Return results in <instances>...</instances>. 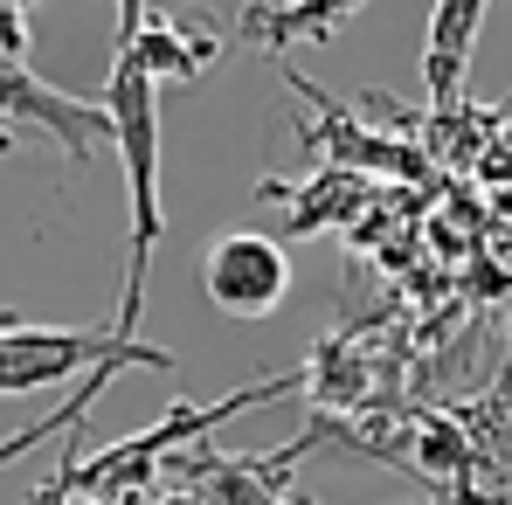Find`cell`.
<instances>
[{"label":"cell","mask_w":512,"mask_h":505,"mask_svg":"<svg viewBox=\"0 0 512 505\" xmlns=\"http://www.w3.org/2000/svg\"><path fill=\"white\" fill-rule=\"evenodd\" d=\"M153 77H173V84H194L201 70H215V35H201V28H187V21H173L160 7H146L139 14V28L132 35H118Z\"/></svg>","instance_id":"52a82bcc"},{"label":"cell","mask_w":512,"mask_h":505,"mask_svg":"<svg viewBox=\"0 0 512 505\" xmlns=\"http://www.w3.org/2000/svg\"><path fill=\"white\" fill-rule=\"evenodd\" d=\"M201 291L208 305H222L229 319H263L284 305L291 291V256L277 236L263 229H236V236H215L201 250Z\"/></svg>","instance_id":"277c9868"},{"label":"cell","mask_w":512,"mask_h":505,"mask_svg":"<svg viewBox=\"0 0 512 505\" xmlns=\"http://www.w3.org/2000/svg\"><path fill=\"white\" fill-rule=\"evenodd\" d=\"M97 104H104V118H111V153H118V167H125V208H132L125 291H118V333H139L153 243H160V229H167V215H160V77L118 42Z\"/></svg>","instance_id":"6da1fadb"},{"label":"cell","mask_w":512,"mask_h":505,"mask_svg":"<svg viewBox=\"0 0 512 505\" xmlns=\"http://www.w3.org/2000/svg\"><path fill=\"white\" fill-rule=\"evenodd\" d=\"M97 367H160L173 374V353L118 326H0V395H42L63 381H84Z\"/></svg>","instance_id":"7a4b0ae2"},{"label":"cell","mask_w":512,"mask_h":505,"mask_svg":"<svg viewBox=\"0 0 512 505\" xmlns=\"http://www.w3.org/2000/svg\"><path fill=\"white\" fill-rule=\"evenodd\" d=\"M360 7H367V0H243L236 35H243L250 49H263V56H284V49H298V42L340 35Z\"/></svg>","instance_id":"5b68a950"},{"label":"cell","mask_w":512,"mask_h":505,"mask_svg":"<svg viewBox=\"0 0 512 505\" xmlns=\"http://www.w3.org/2000/svg\"><path fill=\"white\" fill-rule=\"evenodd\" d=\"M7 319H14V312H7V305H0V326H7Z\"/></svg>","instance_id":"8fae6325"},{"label":"cell","mask_w":512,"mask_h":505,"mask_svg":"<svg viewBox=\"0 0 512 505\" xmlns=\"http://www.w3.org/2000/svg\"><path fill=\"white\" fill-rule=\"evenodd\" d=\"M7 146H14V139H7V132H0V153H7Z\"/></svg>","instance_id":"30bf717a"},{"label":"cell","mask_w":512,"mask_h":505,"mask_svg":"<svg viewBox=\"0 0 512 505\" xmlns=\"http://www.w3.org/2000/svg\"><path fill=\"white\" fill-rule=\"evenodd\" d=\"M478 21H485V0H436V7H429L423 77H429V104H436V111H457V97H464V70H471Z\"/></svg>","instance_id":"8992f818"},{"label":"cell","mask_w":512,"mask_h":505,"mask_svg":"<svg viewBox=\"0 0 512 505\" xmlns=\"http://www.w3.org/2000/svg\"><path fill=\"white\" fill-rule=\"evenodd\" d=\"M0 7H21V14H28V7H35V0H0Z\"/></svg>","instance_id":"9c48e42d"},{"label":"cell","mask_w":512,"mask_h":505,"mask_svg":"<svg viewBox=\"0 0 512 505\" xmlns=\"http://www.w3.org/2000/svg\"><path fill=\"white\" fill-rule=\"evenodd\" d=\"M305 374H270V381H250V388H236V395H222V402H173L167 422H153V429H139V436H125L118 450H104V457H90L84 485H132V478H146L160 457H173V450H187V443H208L222 422H236L243 409H256V402H277V395H291Z\"/></svg>","instance_id":"3957f363"},{"label":"cell","mask_w":512,"mask_h":505,"mask_svg":"<svg viewBox=\"0 0 512 505\" xmlns=\"http://www.w3.org/2000/svg\"><path fill=\"white\" fill-rule=\"evenodd\" d=\"M139 14H146V0H118V35H132V28H139Z\"/></svg>","instance_id":"ba28073f"}]
</instances>
